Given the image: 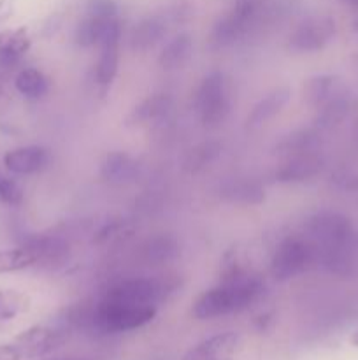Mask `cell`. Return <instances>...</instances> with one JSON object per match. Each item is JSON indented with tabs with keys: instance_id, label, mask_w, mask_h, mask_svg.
<instances>
[{
	"instance_id": "12",
	"label": "cell",
	"mask_w": 358,
	"mask_h": 360,
	"mask_svg": "<svg viewBox=\"0 0 358 360\" xmlns=\"http://www.w3.org/2000/svg\"><path fill=\"white\" fill-rule=\"evenodd\" d=\"M27 28H9L0 32V72H9L30 49Z\"/></svg>"
},
{
	"instance_id": "27",
	"label": "cell",
	"mask_w": 358,
	"mask_h": 360,
	"mask_svg": "<svg viewBox=\"0 0 358 360\" xmlns=\"http://www.w3.org/2000/svg\"><path fill=\"white\" fill-rule=\"evenodd\" d=\"M34 264H37V255H35L34 250L27 248V246L0 250V274L23 271L27 267H32Z\"/></svg>"
},
{
	"instance_id": "8",
	"label": "cell",
	"mask_w": 358,
	"mask_h": 360,
	"mask_svg": "<svg viewBox=\"0 0 358 360\" xmlns=\"http://www.w3.org/2000/svg\"><path fill=\"white\" fill-rule=\"evenodd\" d=\"M242 348V338L239 333L214 334L200 341L186 354L185 360H234Z\"/></svg>"
},
{
	"instance_id": "25",
	"label": "cell",
	"mask_w": 358,
	"mask_h": 360,
	"mask_svg": "<svg viewBox=\"0 0 358 360\" xmlns=\"http://www.w3.org/2000/svg\"><path fill=\"white\" fill-rule=\"evenodd\" d=\"M179 253V246L174 238L171 236H157L153 239H147L142 246V257L150 264H164L175 259Z\"/></svg>"
},
{
	"instance_id": "14",
	"label": "cell",
	"mask_w": 358,
	"mask_h": 360,
	"mask_svg": "<svg viewBox=\"0 0 358 360\" xmlns=\"http://www.w3.org/2000/svg\"><path fill=\"white\" fill-rule=\"evenodd\" d=\"M291 97L290 88L286 86H279L276 90L269 91L263 98H260L256 102L255 108L251 109L249 112L248 120H246V125L248 129H256V127H262L263 123H267L269 120H272L274 116L279 115L283 111L284 105L288 104Z\"/></svg>"
},
{
	"instance_id": "23",
	"label": "cell",
	"mask_w": 358,
	"mask_h": 360,
	"mask_svg": "<svg viewBox=\"0 0 358 360\" xmlns=\"http://www.w3.org/2000/svg\"><path fill=\"white\" fill-rule=\"evenodd\" d=\"M14 86L23 97L27 98H41L48 94L49 79L35 67H27L21 69L14 77Z\"/></svg>"
},
{
	"instance_id": "1",
	"label": "cell",
	"mask_w": 358,
	"mask_h": 360,
	"mask_svg": "<svg viewBox=\"0 0 358 360\" xmlns=\"http://www.w3.org/2000/svg\"><path fill=\"white\" fill-rule=\"evenodd\" d=\"M265 285L256 274H241L232 280L221 281L197 297L192 315L197 320H213L248 309L262 297Z\"/></svg>"
},
{
	"instance_id": "10",
	"label": "cell",
	"mask_w": 358,
	"mask_h": 360,
	"mask_svg": "<svg viewBox=\"0 0 358 360\" xmlns=\"http://www.w3.org/2000/svg\"><path fill=\"white\" fill-rule=\"evenodd\" d=\"M323 160L314 151H305V153L290 155L284 164L277 167L274 178L279 183H302L314 178L321 171Z\"/></svg>"
},
{
	"instance_id": "4",
	"label": "cell",
	"mask_w": 358,
	"mask_h": 360,
	"mask_svg": "<svg viewBox=\"0 0 358 360\" xmlns=\"http://www.w3.org/2000/svg\"><path fill=\"white\" fill-rule=\"evenodd\" d=\"M195 108L206 127H216L227 120L230 112V91L223 72L213 70L204 77L195 95Z\"/></svg>"
},
{
	"instance_id": "28",
	"label": "cell",
	"mask_w": 358,
	"mask_h": 360,
	"mask_svg": "<svg viewBox=\"0 0 358 360\" xmlns=\"http://www.w3.org/2000/svg\"><path fill=\"white\" fill-rule=\"evenodd\" d=\"M316 141H318V136H316L312 130H295V132L288 134L286 137H283L276 148L281 151V153L290 157V155L312 151L316 146Z\"/></svg>"
},
{
	"instance_id": "30",
	"label": "cell",
	"mask_w": 358,
	"mask_h": 360,
	"mask_svg": "<svg viewBox=\"0 0 358 360\" xmlns=\"http://www.w3.org/2000/svg\"><path fill=\"white\" fill-rule=\"evenodd\" d=\"M25 199V192L20 183L13 178L0 174V202L6 206H20Z\"/></svg>"
},
{
	"instance_id": "18",
	"label": "cell",
	"mask_w": 358,
	"mask_h": 360,
	"mask_svg": "<svg viewBox=\"0 0 358 360\" xmlns=\"http://www.w3.org/2000/svg\"><path fill=\"white\" fill-rule=\"evenodd\" d=\"M172 109V98L167 94H157L147 97L146 101L135 105L128 116V123L132 125H147V123H154L158 120L165 118Z\"/></svg>"
},
{
	"instance_id": "32",
	"label": "cell",
	"mask_w": 358,
	"mask_h": 360,
	"mask_svg": "<svg viewBox=\"0 0 358 360\" xmlns=\"http://www.w3.org/2000/svg\"><path fill=\"white\" fill-rule=\"evenodd\" d=\"M86 14L98 18H118V6L114 0H90Z\"/></svg>"
},
{
	"instance_id": "3",
	"label": "cell",
	"mask_w": 358,
	"mask_h": 360,
	"mask_svg": "<svg viewBox=\"0 0 358 360\" xmlns=\"http://www.w3.org/2000/svg\"><path fill=\"white\" fill-rule=\"evenodd\" d=\"M316 264V248L309 238L290 236L274 252L270 260V274L277 281H288L305 273Z\"/></svg>"
},
{
	"instance_id": "15",
	"label": "cell",
	"mask_w": 358,
	"mask_h": 360,
	"mask_svg": "<svg viewBox=\"0 0 358 360\" xmlns=\"http://www.w3.org/2000/svg\"><path fill=\"white\" fill-rule=\"evenodd\" d=\"M137 162L125 151H111L100 164V176L112 185H123L135 178Z\"/></svg>"
},
{
	"instance_id": "6",
	"label": "cell",
	"mask_w": 358,
	"mask_h": 360,
	"mask_svg": "<svg viewBox=\"0 0 358 360\" xmlns=\"http://www.w3.org/2000/svg\"><path fill=\"white\" fill-rule=\"evenodd\" d=\"M336 35V21L332 18H309L302 21L290 35L288 48L297 53H314L325 48Z\"/></svg>"
},
{
	"instance_id": "17",
	"label": "cell",
	"mask_w": 358,
	"mask_h": 360,
	"mask_svg": "<svg viewBox=\"0 0 358 360\" xmlns=\"http://www.w3.org/2000/svg\"><path fill=\"white\" fill-rule=\"evenodd\" d=\"M221 195L228 202L255 206L265 200V190L255 179H232L221 186Z\"/></svg>"
},
{
	"instance_id": "37",
	"label": "cell",
	"mask_w": 358,
	"mask_h": 360,
	"mask_svg": "<svg viewBox=\"0 0 358 360\" xmlns=\"http://www.w3.org/2000/svg\"><path fill=\"white\" fill-rule=\"evenodd\" d=\"M353 28H354V30L358 32V18H357V20H354V23H353Z\"/></svg>"
},
{
	"instance_id": "19",
	"label": "cell",
	"mask_w": 358,
	"mask_h": 360,
	"mask_svg": "<svg viewBox=\"0 0 358 360\" xmlns=\"http://www.w3.org/2000/svg\"><path fill=\"white\" fill-rule=\"evenodd\" d=\"M165 32H167V28H165L164 21L158 20V18L142 20L139 25H135V28L130 34V48L133 51L153 49L164 39Z\"/></svg>"
},
{
	"instance_id": "33",
	"label": "cell",
	"mask_w": 358,
	"mask_h": 360,
	"mask_svg": "<svg viewBox=\"0 0 358 360\" xmlns=\"http://www.w3.org/2000/svg\"><path fill=\"white\" fill-rule=\"evenodd\" d=\"M21 355L14 345H0V360H20Z\"/></svg>"
},
{
	"instance_id": "38",
	"label": "cell",
	"mask_w": 358,
	"mask_h": 360,
	"mask_svg": "<svg viewBox=\"0 0 358 360\" xmlns=\"http://www.w3.org/2000/svg\"><path fill=\"white\" fill-rule=\"evenodd\" d=\"M53 360H83V359H53Z\"/></svg>"
},
{
	"instance_id": "24",
	"label": "cell",
	"mask_w": 358,
	"mask_h": 360,
	"mask_svg": "<svg viewBox=\"0 0 358 360\" xmlns=\"http://www.w3.org/2000/svg\"><path fill=\"white\" fill-rule=\"evenodd\" d=\"M114 20H118V18H98L86 14L76 28V35H74L76 42L81 48H91V46L98 44L107 32L109 25Z\"/></svg>"
},
{
	"instance_id": "35",
	"label": "cell",
	"mask_w": 358,
	"mask_h": 360,
	"mask_svg": "<svg viewBox=\"0 0 358 360\" xmlns=\"http://www.w3.org/2000/svg\"><path fill=\"white\" fill-rule=\"evenodd\" d=\"M351 63H353L354 70H357V72H358V55H354L353 58H351Z\"/></svg>"
},
{
	"instance_id": "2",
	"label": "cell",
	"mask_w": 358,
	"mask_h": 360,
	"mask_svg": "<svg viewBox=\"0 0 358 360\" xmlns=\"http://www.w3.org/2000/svg\"><path fill=\"white\" fill-rule=\"evenodd\" d=\"M157 316V306L135 304V302L118 301V299L102 297L90 309L88 323L98 333L119 334L140 329Z\"/></svg>"
},
{
	"instance_id": "31",
	"label": "cell",
	"mask_w": 358,
	"mask_h": 360,
	"mask_svg": "<svg viewBox=\"0 0 358 360\" xmlns=\"http://www.w3.org/2000/svg\"><path fill=\"white\" fill-rule=\"evenodd\" d=\"M125 234H128L125 221H109V224H105L104 227L97 232L93 243H97V245H107V243L118 241V239L125 238Z\"/></svg>"
},
{
	"instance_id": "5",
	"label": "cell",
	"mask_w": 358,
	"mask_h": 360,
	"mask_svg": "<svg viewBox=\"0 0 358 360\" xmlns=\"http://www.w3.org/2000/svg\"><path fill=\"white\" fill-rule=\"evenodd\" d=\"M171 287L165 281L154 278H133L116 283L105 292V297L118 299V301L135 302V304L158 306L168 294Z\"/></svg>"
},
{
	"instance_id": "36",
	"label": "cell",
	"mask_w": 358,
	"mask_h": 360,
	"mask_svg": "<svg viewBox=\"0 0 358 360\" xmlns=\"http://www.w3.org/2000/svg\"><path fill=\"white\" fill-rule=\"evenodd\" d=\"M347 4H351V6H354V7H358V0H346Z\"/></svg>"
},
{
	"instance_id": "29",
	"label": "cell",
	"mask_w": 358,
	"mask_h": 360,
	"mask_svg": "<svg viewBox=\"0 0 358 360\" xmlns=\"http://www.w3.org/2000/svg\"><path fill=\"white\" fill-rule=\"evenodd\" d=\"M30 306V299L23 292L0 290V320H13L25 313Z\"/></svg>"
},
{
	"instance_id": "39",
	"label": "cell",
	"mask_w": 358,
	"mask_h": 360,
	"mask_svg": "<svg viewBox=\"0 0 358 360\" xmlns=\"http://www.w3.org/2000/svg\"><path fill=\"white\" fill-rule=\"evenodd\" d=\"M344 2H346V0H344Z\"/></svg>"
},
{
	"instance_id": "22",
	"label": "cell",
	"mask_w": 358,
	"mask_h": 360,
	"mask_svg": "<svg viewBox=\"0 0 358 360\" xmlns=\"http://www.w3.org/2000/svg\"><path fill=\"white\" fill-rule=\"evenodd\" d=\"M192 37H190L188 34H179L165 44L160 56H158V63H160L164 69H178V67L185 65L186 60L192 56Z\"/></svg>"
},
{
	"instance_id": "9",
	"label": "cell",
	"mask_w": 358,
	"mask_h": 360,
	"mask_svg": "<svg viewBox=\"0 0 358 360\" xmlns=\"http://www.w3.org/2000/svg\"><path fill=\"white\" fill-rule=\"evenodd\" d=\"M119 39H121V27H119V21L114 20L109 25L102 41L98 42L100 55H98L97 67H95V77L102 86H109L118 74Z\"/></svg>"
},
{
	"instance_id": "13",
	"label": "cell",
	"mask_w": 358,
	"mask_h": 360,
	"mask_svg": "<svg viewBox=\"0 0 358 360\" xmlns=\"http://www.w3.org/2000/svg\"><path fill=\"white\" fill-rule=\"evenodd\" d=\"M253 25V21L246 20L241 14H237L235 11L230 9V13L225 14L223 18L216 21L213 32H211V44L214 49L228 48V46H234L239 39L244 37L248 34L249 27Z\"/></svg>"
},
{
	"instance_id": "34",
	"label": "cell",
	"mask_w": 358,
	"mask_h": 360,
	"mask_svg": "<svg viewBox=\"0 0 358 360\" xmlns=\"http://www.w3.org/2000/svg\"><path fill=\"white\" fill-rule=\"evenodd\" d=\"M351 345H353V347H358V330L351 336Z\"/></svg>"
},
{
	"instance_id": "7",
	"label": "cell",
	"mask_w": 358,
	"mask_h": 360,
	"mask_svg": "<svg viewBox=\"0 0 358 360\" xmlns=\"http://www.w3.org/2000/svg\"><path fill=\"white\" fill-rule=\"evenodd\" d=\"M63 341H65V333L63 330L35 326L23 330L14 340V347L20 352L21 359H39L55 352L58 347H62Z\"/></svg>"
},
{
	"instance_id": "21",
	"label": "cell",
	"mask_w": 358,
	"mask_h": 360,
	"mask_svg": "<svg viewBox=\"0 0 358 360\" xmlns=\"http://www.w3.org/2000/svg\"><path fill=\"white\" fill-rule=\"evenodd\" d=\"M350 94L346 90H340L339 94L333 95L325 105L318 109V118H316V125L319 129H332V127L339 125L347 115H350Z\"/></svg>"
},
{
	"instance_id": "11",
	"label": "cell",
	"mask_w": 358,
	"mask_h": 360,
	"mask_svg": "<svg viewBox=\"0 0 358 360\" xmlns=\"http://www.w3.org/2000/svg\"><path fill=\"white\" fill-rule=\"evenodd\" d=\"M49 164V151L42 146H21L4 155V165L13 174H35Z\"/></svg>"
},
{
	"instance_id": "20",
	"label": "cell",
	"mask_w": 358,
	"mask_h": 360,
	"mask_svg": "<svg viewBox=\"0 0 358 360\" xmlns=\"http://www.w3.org/2000/svg\"><path fill=\"white\" fill-rule=\"evenodd\" d=\"M343 90V84L336 76H329V74H321V76H314L305 83L304 95L309 105L319 109L325 105L330 98L336 94Z\"/></svg>"
},
{
	"instance_id": "16",
	"label": "cell",
	"mask_w": 358,
	"mask_h": 360,
	"mask_svg": "<svg viewBox=\"0 0 358 360\" xmlns=\"http://www.w3.org/2000/svg\"><path fill=\"white\" fill-rule=\"evenodd\" d=\"M23 246L34 250L37 262L49 264V266L65 262L69 257V245L58 236H34Z\"/></svg>"
},
{
	"instance_id": "26",
	"label": "cell",
	"mask_w": 358,
	"mask_h": 360,
	"mask_svg": "<svg viewBox=\"0 0 358 360\" xmlns=\"http://www.w3.org/2000/svg\"><path fill=\"white\" fill-rule=\"evenodd\" d=\"M221 153V146L214 141H209V143L197 144L195 148L186 153L185 160H183V167H185L186 172L190 174H195V172L202 171L206 165H209L211 162L216 160Z\"/></svg>"
}]
</instances>
